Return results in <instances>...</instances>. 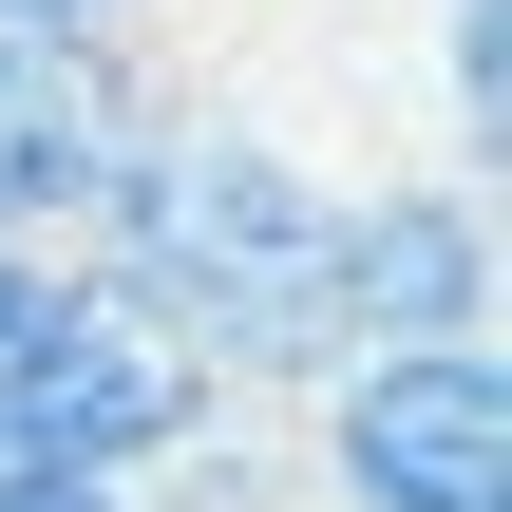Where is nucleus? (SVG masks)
<instances>
[{"label": "nucleus", "instance_id": "obj_8", "mask_svg": "<svg viewBox=\"0 0 512 512\" xmlns=\"http://www.w3.org/2000/svg\"><path fill=\"white\" fill-rule=\"evenodd\" d=\"M0 19H133V0H0Z\"/></svg>", "mask_w": 512, "mask_h": 512}, {"label": "nucleus", "instance_id": "obj_7", "mask_svg": "<svg viewBox=\"0 0 512 512\" xmlns=\"http://www.w3.org/2000/svg\"><path fill=\"white\" fill-rule=\"evenodd\" d=\"M0 512H152V475H57V456H0Z\"/></svg>", "mask_w": 512, "mask_h": 512}, {"label": "nucleus", "instance_id": "obj_3", "mask_svg": "<svg viewBox=\"0 0 512 512\" xmlns=\"http://www.w3.org/2000/svg\"><path fill=\"white\" fill-rule=\"evenodd\" d=\"M304 456H323V512H512V361H494V323L342 342L304 380Z\"/></svg>", "mask_w": 512, "mask_h": 512}, {"label": "nucleus", "instance_id": "obj_6", "mask_svg": "<svg viewBox=\"0 0 512 512\" xmlns=\"http://www.w3.org/2000/svg\"><path fill=\"white\" fill-rule=\"evenodd\" d=\"M437 95H456V171H494V114H512V0H437Z\"/></svg>", "mask_w": 512, "mask_h": 512}, {"label": "nucleus", "instance_id": "obj_4", "mask_svg": "<svg viewBox=\"0 0 512 512\" xmlns=\"http://www.w3.org/2000/svg\"><path fill=\"white\" fill-rule=\"evenodd\" d=\"M133 95L152 76L114 57V19H0V247H76Z\"/></svg>", "mask_w": 512, "mask_h": 512}, {"label": "nucleus", "instance_id": "obj_5", "mask_svg": "<svg viewBox=\"0 0 512 512\" xmlns=\"http://www.w3.org/2000/svg\"><path fill=\"white\" fill-rule=\"evenodd\" d=\"M456 323H494V171L342 190V342H456Z\"/></svg>", "mask_w": 512, "mask_h": 512}, {"label": "nucleus", "instance_id": "obj_1", "mask_svg": "<svg viewBox=\"0 0 512 512\" xmlns=\"http://www.w3.org/2000/svg\"><path fill=\"white\" fill-rule=\"evenodd\" d=\"M76 247H95L171 342H209L228 399H247V380L304 399V380L342 361V190H323L266 114L133 95V133H114V171H95Z\"/></svg>", "mask_w": 512, "mask_h": 512}, {"label": "nucleus", "instance_id": "obj_2", "mask_svg": "<svg viewBox=\"0 0 512 512\" xmlns=\"http://www.w3.org/2000/svg\"><path fill=\"white\" fill-rule=\"evenodd\" d=\"M0 456L190 475V456H228V361L171 342L95 247H0Z\"/></svg>", "mask_w": 512, "mask_h": 512}]
</instances>
